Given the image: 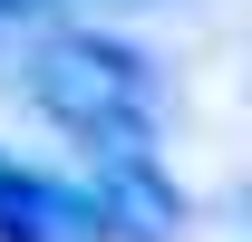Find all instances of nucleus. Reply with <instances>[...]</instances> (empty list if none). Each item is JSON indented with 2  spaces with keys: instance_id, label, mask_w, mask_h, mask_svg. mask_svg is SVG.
<instances>
[{
  "instance_id": "nucleus-1",
  "label": "nucleus",
  "mask_w": 252,
  "mask_h": 242,
  "mask_svg": "<svg viewBox=\"0 0 252 242\" xmlns=\"http://www.w3.org/2000/svg\"><path fill=\"white\" fill-rule=\"evenodd\" d=\"M30 97H39V117L68 126L88 155L156 146V59L107 39V30H59L39 49V68H30Z\"/></svg>"
},
{
  "instance_id": "nucleus-2",
  "label": "nucleus",
  "mask_w": 252,
  "mask_h": 242,
  "mask_svg": "<svg viewBox=\"0 0 252 242\" xmlns=\"http://www.w3.org/2000/svg\"><path fill=\"white\" fill-rule=\"evenodd\" d=\"M88 213H97V242H185V184L146 146L136 155H97Z\"/></svg>"
},
{
  "instance_id": "nucleus-3",
  "label": "nucleus",
  "mask_w": 252,
  "mask_h": 242,
  "mask_svg": "<svg viewBox=\"0 0 252 242\" xmlns=\"http://www.w3.org/2000/svg\"><path fill=\"white\" fill-rule=\"evenodd\" d=\"M0 242H97L88 184L30 175V165H0Z\"/></svg>"
},
{
  "instance_id": "nucleus-4",
  "label": "nucleus",
  "mask_w": 252,
  "mask_h": 242,
  "mask_svg": "<svg viewBox=\"0 0 252 242\" xmlns=\"http://www.w3.org/2000/svg\"><path fill=\"white\" fill-rule=\"evenodd\" d=\"M68 0H0V30H39V20H59Z\"/></svg>"
},
{
  "instance_id": "nucleus-5",
  "label": "nucleus",
  "mask_w": 252,
  "mask_h": 242,
  "mask_svg": "<svg viewBox=\"0 0 252 242\" xmlns=\"http://www.w3.org/2000/svg\"><path fill=\"white\" fill-rule=\"evenodd\" d=\"M117 10H146V0H117Z\"/></svg>"
},
{
  "instance_id": "nucleus-6",
  "label": "nucleus",
  "mask_w": 252,
  "mask_h": 242,
  "mask_svg": "<svg viewBox=\"0 0 252 242\" xmlns=\"http://www.w3.org/2000/svg\"><path fill=\"white\" fill-rule=\"evenodd\" d=\"M0 165H10V155H0Z\"/></svg>"
}]
</instances>
